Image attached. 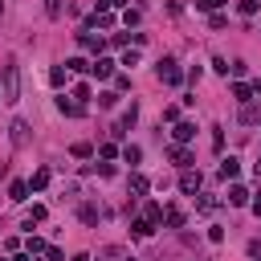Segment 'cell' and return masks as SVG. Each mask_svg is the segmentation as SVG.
Returning <instances> with one entry per match:
<instances>
[{
	"instance_id": "cell-12",
	"label": "cell",
	"mask_w": 261,
	"mask_h": 261,
	"mask_svg": "<svg viewBox=\"0 0 261 261\" xmlns=\"http://www.w3.org/2000/svg\"><path fill=\"white\" fill-rule=\"evenodd\" d=\"M12 143H16V147H24V143H29V122H20V118L12 122Z\"/></svg>"
},
{
	"instance_id": "cell-37",
	"label": "cell",
	"mask_w": 261,
	"mask_h": 261,
	"mask_svg": "<svg viewBox=\"0 0 261 261\" xmlns=\"http://www.w3.org/2000/svg\"><path fill=\"white\" fill-rule=\"evenodd\" d=\"M249 204H253V212H257V216H261V192H257V196H253V200H249Z\"/></svg>"
},
{
	"instance_id": "cell-26",
	"label": "cell",
	"mask_w": 261,
	"mask_h": 261,
	"mask_svg": "<svg viewBox=\"0 0 261 261\" xmlns=\"http://www.w3.org/2000/svg\"><path fill=\"white\" fill-rule=\"evenodd\" d=\"M114 102H118V94H114V90H102V94H98V106H106V110H110Z\"/></svg>"
},
{
	"instance_id": "cell-39",
	"label": "cell",
	"mask_w": 261,
	"mask_h": 261,
	"mask_svg": "<svg viewBox=\"0 0 261 261\" xmlns=\"http://www.w3.org/2000/svg\"><path fill=\"white\" fill-rule=\"evenodd\" d=\"M73 261H90V257H86V253H73Z\"/></svg>"
},
{
	"instance_id": "cell-36",
	"label": "cell",
	"mask_w": 261,
	"mask_h": 261,
	"mask_svg": "<svg viewBox=\"0 0 261 261\" xmlns=\"http://www.w3.org/2000/svg\"><path fill=\"white\" fill-rule=\"evenodd\" d=\"M130 0H106V8H126Z\"/></svg>"
},
{
	"instance_id": "cell-13",
	"label": "cell",
	"mask_w": 261,
	"mask_h": 261,
	"mask_svg": "<svg viewBox=\"0 0 261 261\" xmlns=\"http://www.w3.org/2000/svg\"><path fill=\"white\" fill-rule=\"evenodd\" d=\"M45 184H49V167H37V171H33V179H29V192H41Z\"/></svg>"
},
{
	"instance_id": "cell-27",
	"label": "cell",
	"mask_w": 261,
	"mask_h": 261,
	"mask_svg": "<svg viewBox=\"0 0 261 261\" xmlns=\"http://www.w3.org/2000/svg\"><path fill=\"white\" fill-rule=\"evenodd\" d=\"M69 155H73V159H90V143H73Z\"/></svg>"
},
{
	"instance_id": "cell-4",
	"label": "cell",
	"mask_w": 261,
	"mask_h": 261,
	"mask_svg": "<svg viewBox=\"0 0 261 261\" xmlns=\"http://www.w3.org/2000/svg\"><path fill=\"white\" fill-rule=\"evenodd\" d=\"M179 192H184V196H196V192H200V171L188 167V171L179 175Z\"/></svg>"
},
{
	"instance_id": "cell-9",
	"label": "cell",
	"mask_w": 261,
	"mask_h": 261,
	"mask_svg": "<svg viewBox=\"0 0 261 261\" xmlns=\"http://www.w3.org/2000/svg\"><path fill=\"white\" fill-rule=\"evenodd\" d=\"M220 175H224V179H237V175H241V159H232V155L220 159Z\"/></svg>"
},
{
	"instance_id": "cell-35",
	"label": "cell",
	"mask_w": 261,
	"mask_h": 261,
	"mask_svg": "<svg viewBox=\"0 0 261 261\" xmlns=\"http://www.w3.org/2000/svg\"><path fill=\"white\" fill-rule=\"evenodd\" d=\"M45 12L49 16H61V0H45Z\"/></svg>"
},
{
	"instance_id": "cell-2",
	"label": "cell",
	"mask_w": 261,
	"mask_h": 261,
	"mask_svg": "<svg viewBox=\"0 0 261 261\" xmlns=\"http://www.w3.org/2000/svg\"><path fill=\"white\" fill-rule=\"evenodd\" d=\"M155 73H159V82H163V86H179V82H184V73H179V65H175L171 57H163Z\"/></svg>"
},
{
	"instance_id": "cell-10",
	"label": "cell",
	"mask_w": 261,
	"mask_h": 261,
	"mask_svg": "<svg viewBox=\"0 0 261 261\" xmlns=\"http://www.w3.org/2000/svg\"><path fill=\"white\" fill-rule=\"evenodd\" d=\"M110 24H114V16H110V12H94V16L86 20V29H110Z\"/></svg>"
},
{
	"instance_id": "cell-32",
	"label": "cell",
	"mask_w": 261,
	"mask_h": 261,
	"mask_svg": "<svg viewBox=\"0 0 261 261\" xmlns=\"http://www.w3.org/2000/svg\"><path fill=\"white\" fill-rule=\"evenodd\" d=\"M196 208H200V212H212V208H216V200H212V196H200V200H196Z\"/></svg>"
},
{
	"instance_id": "cell-1",
	"label": "cell",
	"mask_w": 261,
	"mask_h": 261,
	"mask_svg": "<svg viewBox=\"0 0 261 261\" xmlns=\"http://www.w3.org/2000/svg\"><path fill=\"white\" fill-rule=\"evenodd\" d=\"M0 94H4V102H16L20 98V69L12 61L0 69Z\"/></svg>"
},
{
	"instance_id": "cell-16",
	"label": "cell",
	"mask_w": 261,
	"mask_h": 261,
	"mask_svg": "<svg viewBox=\"0 0 261 261\" xmlns=\"http://www.w3.org/2000/svg\"><path fill=\"white\" fill-rule=\"evenodd\" d=\"M82 220H86V224H98V220H102V208H98V204H82Z\"/></svg>"
},
{
	"instance_id": "cell-17",
	"label": "cell",
	"mask_w": 261,
	"mask_h": 261,
	"mask_svg": "<svg viewBox=\"0 0 261 261\" xmlns=\"http://www.w3.org/2000/svg\"><path fill=\"white\" fill-rule=\"evenodd\" d=\"M163 220H167V228H179V224H184V208H175V204H171V208L163 212Z\"/></svg>"
},
{
	"instance_id": "cell-11",
	"label": "cell",
	"mask_w": 261,
	"mask_h": 261,
	"mask_svg": "<svg viewBox=\"0 0 261 261\" xmlns=\"http://www.w3.org/2000/svg\"><path fill=\"white\" fill-rule=\"evenodd\" d=\"M241 122H245V126H253V122H261V106H253V102H245V110H241Z\"/></svg>"
},
{
	"instance_id": "cell-5",
	"label": "cell",
	"mask_w": 261,
	"mask_h": 261,
	"mask_svg": "<svg viewBox=\"0 0 261 261\" xmlns=\"http://www.w3.org/2000/svg\"><path fill=\"white\" fill-rule=\"evenodd\" d=\"M90 69H94V77H98V82H106V77H114V61H110V57H98V61H94Z\"/></svg>"
},
{
	"instance_id": "cell-40",
	"label": "cell",
	"mask_w": 261,
	"mask_h": 261,
	"mask_svg": "<svg viewBox=\"0 0 261 261\" xmlns=\"http://www.w3.org/2000/svg\"><path fill=\"white\" fill-rule=\"evenodd\" d=\"M8 261H29V257H24V253H16V257H8Z\"/></svg>"
},
{
	"instance_id": "cell-25",
	"label": "cell",
	"mask_w": 261,
	"mask_h": 261,
	"mask_svg": "<svg viewBox=\"0 0 261 261\" xmlns=\"http://www.w3.org/2000/svg\"><path fill=\"white\" fill-rule=\"evenodd\" d=\"M257 8H261V4H257V0H237V12H241V16H253V12H257Z\"/></svg>"
},
{
	"instance_id": "cell-3",
	"label": "cell",
	"mask_w": 261,
	"mask_h": 261,
	"mask_svg": "<svg viewBox=\"0 0 261 261\" xmlns=\"http://www.w3.org/2000/svg\"><path fill=\"white\" fill-rule=\"evenodd\" d=\"M57 110H61V114H69V118H82V114H86V102H77V98H65V94H61V98H57Z\"/></svg>"
},
{
	"instance_id": "cell-31",
	"label": "cell",
	"mask_w": 261,
	"mask_h": 261,
	"mask_svg": "<svg viewBox=\"0 0 261 261\" xmlns=\"http://www.w3.org/2000/svg\"><path fill=\"white\" fill-rule=\"evenodd\" d=\"M122 90H130V77H126V73H118V77H114V94H122Z\"/></svg>"
},
{
	"instance_id": "cell-8",
	"label": "cell",
	"mask_w": 261,
	"mask_h": 261,
	"mask_svg": "<svg viewBox=\"0 0 261 261\" xmlns=\"http://www.w3.org/2000/svg\"><path fill=\"white\" fill-rule=\"evenodd\" d=\"M167 159H171V163H179V167H192V151H184L179 143H175V147L167 151Z\"/></svg>"
},
{
	"instance_id": "cell-41",
	"label": "cell",
	"mask_w": 261,
	"mask_h": 261,
	"mask_svg": "<svg viewBox=\"0 0 261 261\" xmlns=\"http://www.w3.org/2000/svg\"><path fill=\"white\" fill-rule=\"evenodd\" d=\"M126 261H135V257H126Z\"/></svg>"
},
{
	"instance_id": "cell-19",
	"label": "cell",
	"mask_w": 261,
	"mask_h": 261,
	"mask_svg": "<svg viewBox=\"0 0 261 261\" xmlns=\"http://www.w3.org/2000/svg\"><path fill=\"white\" fill-rule=\"evenodd\" d=\"M130 232H135V237H151V232H155V224H151V220H143V216H139V220H135V224H130Z\"/></svg>"
},
{
	"instance_id": "cell-34",
	"label": "cell",
	"mask_w": 261,
	"mask_h": 261,
	"mask_svg": "<svg viewBox=\"0 0 261 261\" xmlns=\"http://www.w3.org/2000/svg\"><path fill=\"white\" fill-rule=\"evenodd\" d=\"M73 98H77V102H86V98H90V86H86V82H82V86H73Z\"/></svg>"
},
{
	"instance_id": "cell-30",
	"label": "cell",
	"mask_w": 261,
	"mask_h": 261,
	"mask_svg": "<svg viewBox=\"0 0 261 261\" xmlns=\"http://www.w3.org/2000/svg\"><path fill=\"white\" fill-rule=\"evenodd\" d=\"M220 4H228V0H196V8H204V12H216Z\"/></svg>"
},
{
	"instance_id": "cell-22",
	"label": "cell",
	"mask_w": 261,
	"mask_h": 261,
	"mask_svg": "<svg viewBox=\"0 0 261 261\" xmlns=\"http://www.w3.org/2000/svg\"><path fill=\"white\" fill-rule=\"evenodd\" d=\"M135 118H139V106H135V102H130V106H126V110H122V122H118V126H122V130H126V126H135Z\"/></svg>"
},
{
	"instance_id": "cell-29",
	"label": "cell",
	"mask_w": 261,
	"mask_h": 261,
	"mask_svg": "<svg viewBox=\"0 0 261 261\" xmlns=\"http://www.w3.org/2000/svg\"><path fill=\"white\" fill-rule=\"evenodd\" d=\"M24 245H29V257H33V253H45V249H49V245H45V241H41V237H29V241H24Z\"/></svg>"
},
{
	"instance_id": "cell-23",
	"label": "cell",
	"mask_w": 261,
	"mask_h": 261,
	"mask_svg": "<svg viewBox=\"0 0 261 261\" xmlns=\"http://www.w3.org/2000/svg\"><path fill=\"white\" fill-rule=\"evenodd\" d=\"M147 188H151L147 175H130V192H135V196H147Z\"/></svg>"
},
{
	"instance_id": "cell-21",
	"label": "cell",
	"mask_w": 261,
	"mask_h": 261,
	"mask_svg": "<svg viewBox=\"0 0 261 261\" xmlns=\"http://www.w3.org/2000/svg\"><path fill=\"white\" fill-rule=\"evenodd\" d=\"M65 77H69L65 65H53V69H49V82H53V86H65Z\"/></svg>"
},
{
	"instance_id": "cell-7",
	"label": "cell",
	"mask_w": 261,
	"mask_h": 261,
	"mask_svg": "<svg viewBox=\"0 0 261 261\" xmlns=\"http://www.w3.org/2000/svg\"><path fill=\"white\" fill-rule=\"evenodd\" d=\"M77 45H82V49H90V53H98V49H102V41H98L90 29H82V33H77Z\"/></svg>"
},
{
	"instance_id": "cell-28",
	"label": "cell",
	"mask_w": 261,
	"mask_h": 261,
	"mask_svg": "<svg viewBox=\"0 0 261 261\" xmlns=\"http://www.w3.org/2000/svg\"><path fill=\"white\" fill-rule=\"evenodd\" d=\"M45 216H49L45 204H33V208H29V224H37V220H45Z\"/></svg>"
},
{
	"instance_id": "cell-24",
	"label": "cell",
	"mask_w": 261,
	"mask_h": 261,
	"mask_svg": "<svg viewBox=\"0 0 261 261\" xmlns=\"http://www.w3.org/2000/svg\"><path fill=\"white\" fill-rule=\"evenodd\" d=\"M122 159H126V163H139V159H143V151H139L135 143H126V147H122Z\"/></svg>"
},
{
	"instance_id": "cell-15",
	"label": "cell",
	"mask_w": 261,
	"mask_h": 261,
	"mask_svg": "<svg viewBox=\"0 0 261 261\" xmlns=\"http://www.w3.org/2000/svg\"><path fill=\"white\" fill-rule=\"evenodd\" d=\"M228 204H237V208H241V204H249V192H245L241 184H232V188H228Z\"/></svg>"
},
{
	"instance_id": "cell-14",
	"label": "cell",
	"mask_w": 261,
	"mask_h": 261,
	"mask_svg": "<svg viewBox=\"0 0 261 261\" xmlns=\"http://www.w3.org/2000/svg\"><path fill=\"white\" fill-rule=\"evenodd\" d=\"M8 200H16V204H20V200H29V179H16V184L8 188Z\"/></svg>"
},
{
	"instance_id": "cell-42",
	"label": "cell",
	"mask_w": 261,
	"mask_h": 261,
	"mask_svg": "<svg viewBox=\"0 0 261 261\" xmlns=\"http://www.w3.org/2000/svg\"><path fill=\"white\" fill-rule=\"evenodd\" d=\"M0 102H4V94H0Z\"/></svg>"
},
{
	"instance_id": "cell-20",
	"label": "cell",
	"mask_w": 261,
	"mask_h": 261,
	"mask_svg": "<svg viewBox=\"0 0 261 261\" xmlns=\"http://www.w3.org/2000/svg\"><path fill=\"white\" fill-rule=\"evenodd\" d=\"M65 69H69V73H86V69H90V61H86V57H69V61H65Z\"/></svg>"
},
{
	"instance_id": "cell-38",
	"label": "cell",
	"mask_w": 261,
	"mask_h": 261,
	"mask_svg": "<svg viewBox=\"0 0 261 261\" xmlns=\"http://www.w3.org/2000/svg\"><path fill=\"white\" fill-rule=\"evenodd\" d=\"M253 94H261V77H257V82H253Z\"/></svg>"
},
{
	"instance_id": "cell-33",
	"label": "cell",
	"mask_w": 261,
	"mask_h": 261,
	"mask_svg": "<svg viewBox=\"0 0 261 261\" xmlns=\"http://www.w3.org/2000/svg\"><path fill=\"white\" fill-rule=\"evenodd\" d=\"M122 65H139V49H126L122 53Z\"/></svg>"
},
{
	"instance_id": "cell-6",
	"label": "cell",
	"mask_w": 261,
	"mask_h": 261,
	"mask_svg": "<svg viewBox=\"0 0 261 261\" xmlns=\"http://www.w3.org/2000/svg\"><path fill=\"white\" fill-rule=\"evenodd\" d=\"M171 135H175V143L184 147V143H192V139H196V122H175V130H171Z\"/></svg>"
},
{
	"instance_id": "cell-18",
	"label": "cell",
	"mask_w": 261,
	"mask_h": 261,
	"mask_svg": "<svg viewBox=\"0 0 261 261\" xmlns=\"http://www.w3.org/2000/svg\"><path fill=\"white\" fill-rule=\"evenodd\" d=\"M232 98H237V102H249V98H253V86H245V82H232Z\"/></svg>"
}]
</instances>
